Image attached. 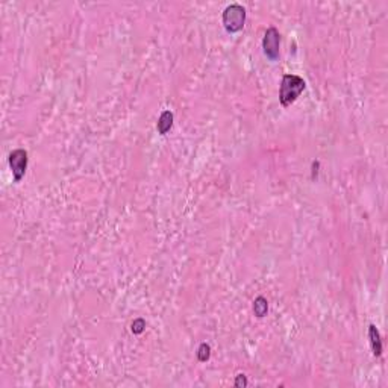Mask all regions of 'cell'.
<instances>
[{"instance_id":"cell-1","label":"cell","mask_w":388,"mask_h":388,"mask_svg":"<svg viewBox=\"0 0 388 388\" xmlns=\"http://www.w3.org/2000/svg\"><path fill=\"white\" fill-rule=\"evenodd\" d=\"M305 81L297 74H285L280 82L279 90V102L282 106H290L296 102V99L305 90Z\"/></svg>"},{"instance_id":"cell-2","label":"cell","mask_w":388,"mask_h":388,"mask_svg":"<svg viewBox=\"0 0 388 388\" xmlns=\"http://www.w3.org/2000/svg\"><path fill=\"white\" fill-rule=\"evenodd\" d=\"M244 21H246V9L241 5L234 3L223 11V24L227 32L232 34L240 32L243 29Z\"/></svg>"},{"instance_id":"cell-3","label":"cell","mask_w":388,"mask_h":388,"mask_svg":"<svg viewBox=\"0 0 388 388\" xmlns=\"http://www.w3.org/2000/svg\"><path fill=\"white\" fill-rule=\"evenodd\" d=\"M9 167L12 171L16 182H20L28 168V152L23 149H17L9 153Z\"/></svg>"},{"instance_id":"cell-4","label":"cell","mask_w":388,"mask_h":388,"mask_svg":"<svg viewBox=\"0 0 388 388\" xmlns=\"http://www.w3.org/2000/svg\"><path fill=\"white\" fill-rule=\"evenodd\" d=\"M279 46H280V35L276 28H269L265 31L264 39H262V49L265 56L276 61L279 58Z\"/></svg>"},{"instance_id":"cell-5","label":"cell","mask_w":388,"mask_h":388,"mask_svg":"<svg viewBox=\"0 0 388 388\" xmlns=\"http://www.w3.org/2000/svg\"><path fill=\"white\" fill-rule=\"evenodd\" d=\"M369 337H370V343H371V349H373L374 356H381L382 355V341H381L379 331L376 329L374 325L369 326Z\"/></svg>"},{"instance_id":"cell-6","label":"cell","mask_w":388,"mask_h":388,"mask_svg":"<svg viewBox=\"0 0 388 388\" xmlns=\"http://www.w3.org/2000/svg\"><path fill=\"white\" fill-rule=\"evenodd\" d=\"M171 126H173V114L170 111H164L158 120V125H156L158 132L161 133V135H166V133L171 129Z\"/></svg>"},{"instance_id":"cell-7","label":"cell","mask_w":388,"mask_h":388,"mask_svg":"<svg viewBox=\"0 0 388 388\" xmlns=\"http://www.w3.org/2000/svg\"><path fill=\"white\" fill-rule=\"evenodd\" d=\"M269 311V303L264 297H257L255 302H253V313H255L257 317H264Z\"/></svg>"},{"instance_id":"cell-8","label":"cell","mask_w":388,"mask_h":388,"mask_svg":"<svg viewBox=\"0 0 388 388\" xmlns=\"http://www.w3.org/2000/svg\"><path fill=\"white\" fill-rule=\"evenodd\" d=\"M211 356V347L206 344V343H202L199 347V351H197V358L200 363H205V361H208Z\"/></svg>"},{"instance_id":"cell-9","label":"cell","mask_w":388,"mask_h":388,"mask_svg":"<svg viewBox=\"0 0 388 388\" xmlns=\"http://www.w3.org/2000/svg\"><path fill=\"white\" fill-rule=\"evenodd\" d=\"M146 328V322L143 318H137L135 322L132 323V332L133 333H141Z\"/></svg>"},{"instance_id":"cell-10","label":"cell","mask_w":388,"mask_h":388,"mask_svg":"<svg viewBox=\"0 0 388 388\" xmlns=\"http://www.w3.org/2000/svg\"><path fill=\"white\" fill-rule=\"evenodd\" d=\"M247 385V379L244 374H238L235 379V387H246Z\"/></svg>"}]
</instances>
